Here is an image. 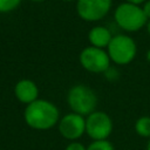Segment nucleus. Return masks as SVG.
Masks as SVG:
<instances>
[{"mask_svg":"<svg viewBox=\"0 0 150 150\" xmlns=\"http://www.w3.org/2000/svg\"><path fill=\"white\" fill-rule=\"evenodd\" d=\"M60 118L59 108L46 98H38L33 103L26 105L23 110V120L26 124L39 131H46L54 128L57 125Z\"/></svg>","mask_w":150,"mask_h":150,"instance_id":"f257e3e1","label":"nucleus"},{"mask_svg":"<svg viewBox=\"0 0 150 150\" xmlns=\"http://www.w3.org/2000/svg\"><path fill=\"white\" fill-rule=\"evenodd\" d=\"M67 103L73 112L86 117L96 110L98 98L89 86L79 83L69 88L67 93Z\"/></svg>","mask_w":150,"mask_h":150,"instance_id":"f03ea898","label":"nucleus"},{"mask_svg":"<svg viewBox=\"0 0 150 150\" xmlns=\"http://www.w3.org/2000/svg\"><path fill=\"white\" fill-rule=\"evenodd\" d=\"M114 20L122 30L128 33L141 30L143 27L146 26L148 22L142 6L129 4L125 1L121 2L116 7L114 12Z\"/></svg>","mask_w":150,"mask_h":150,"instance_id":"7ed1b4c3","label":"nucleus"},{"mask_svg":"<svg viewBox=\"0 0 150 150\" xmlns=\"http://www.w3.org/2000/svg\"><path fill=\"white\" fill-rule=\"evenodd\" d=\"M110 61L117 66H127L131 63L137 55V45L128 34L114 35L107 47Z\"/></svg>","mask_w":150,"mask_h":150,"instance_id":"20e7f679","label":"nucleus"},{"mask_svg":"<svg viewBox=\"0 0 150 150\" xmlns=\"http://www.w3.org/2000/svg\"><path fill=\"white\" fill-rule=\"evenodd\" d=\"M79 61L83 69L93 74H104L111 63L105 49L93 46H87L80 52Z\"/></svg>","mask_w":150,"mask_h":150,"instance_id":"39448f33","label":"nucleus"},{"mask_svg":"<svg viewBox=\"0 0 150 150\" xmlns=\"http://www.w3.org/2000/svg\"><path fill=\"white\" fill-rule=\"evenodd\" d=\"M114 129L111 117L102 110H95L86 116V134L93 141L108 139Z\"/></svg>","mask_w":150,"mask_h":150,"instance_id":"423d86ee","label":"nucleus"},{"mask_svg":"<svg viewBox=\"0 0 150 150\" xmlns=\"http://www.w3.org/2000/svg\"><path fill=\"white\" fill-rule=\"evenodd\" d=\"M112 0H76V13L87 22H96L110 12Z\"/></svg>","mask_w":150,"mask_h":150,"instance_id":"0eeeda50","label":"nucleus"},{"mask_svg":"<svg viewBox=\"0 0 150 150\" xmlns=\"http://www.w3.org/2000/svg\"><path fill=\"white\" fill-rule=\"evenodd\" d=\"M57 129L64 139H68L69 142L79 141V138L86 134V117L70 111L61 116L57 123Z\"/></svg>","mask_w":150,"mask_h":150,"instance_id":"6e6552de","label":"nucleus"},{"mask_svg":"<svg viewBox=\"0 0 150 150\" xmlns=\"http://www.w3.org/2000/svg\"><path fill=\"white\" fill-rule=\"evenodd\" d=\"M14 96L22 104H30L39 97V87L30 79H21L14 86Z\"/></svg>","mask_w":150,"mask_h":150,"instance_id":"1a4fd4ad","label":"nucleus"},{"mask_svg":"<svg viewBox=\"0 0 150 150\" xmlns=\"http://www.w3.org/2000/svg\"><path fill=\"white\" fill-rule=\"evenodd\" d=\"M112 36L114 35L111 34V32L108 27L96 25V26L91 27L88 32V41L90 43L89 46L107 49V47L110 43Z\"/></svg>","mask_w":150,"mask_h":150,"instance_id":"9d476101","label":"nucleus"},{"mask_svg":"<svg viewBox=\"0 0 150 150\" xmlns=\"http://www.w3.org/2000/svg\"><path fill=\"white\" fill-rule=\"evenodd\" d=\"M135 131L139 137L150 138V116H141L135 122Z\"/></svg>","mask_w":150,"mask_h":150,"instance_id":"9b49d317","label":"nucleus"},{"mask_svg":"<svg viewBox=\"0 0 150 150\" xmlns=\"http://www.w3.org/2000/svg\"><path fill=\"white\" fill-rule=\"evenodd\" d=\"M87 150H115V146L109 139H102V141H93L87 146Z\"/></svg>","mask_w":150,"mask_h":150,"instance_id":"f8f14e48","label":"nucleus"},{"mask_svg":"<svg viewBox=\"0 0 150 150\" xmlns=\"http://www.w3.org/2000/svg\"><path fill=\"white\" fill-rule=\"evenodd\" d=\"M22 0H0V13H11L15 11Z\"/></svg>","mask_w":150,"mask_h":150,"instance_id":"ddd939ff","label":"nucleus"},{"mask_svg":"<svg viewBox=\"0 0 150 150\" xmlns=\"http://www.w3.org/2000/svg\"><path fill=\"white\" fill-rule=\"evenodd\" d=\"M64 150H87V146L79 141H74V142H69V144L66 146Z\"/></svg>","mask_w":150,"mask_h":150,"instance_id":"4468645a","label":"nucleus"},{"mask_svg":"<svg viewBox=\"0 0 150 150\" xmlns=\"http://www.w3.org/2000/svg\"><path fill=\"white\" fill-rule=\"evenodd\" d=\"M142 9L146 16L148 20H150V0H146L143 5H142Z\"/></svg>","mask_w":150,"mask_h":150,"instance_id":"2eb2a0df","label":"nucleus"},{"mask_svg":"<svg viewBox=\"0 0 150 150\" xmlns=\"http://www.w3.org/2000/svg\"><path fill=\"white\" fill-rule=\"evenodd\" d=\"M125 2H129V4H134V5H138V6H142L146 0H124Z\"/></svg>","mask_w":150,"mask_h":150,"instance_id":"dca6fc26","label":"nucleus"},{"mask_svg":"<svg viewBox=\"0 0 150 150\" xmlns=\"http://www.w3.org/2000/svg\"><path fill=\"white\" fill-rule=\"evenodd\" d=\"M146 32L149 33V35H150V20H148V22H146Z\"/></svg>","mask_w":150,"mask_h":150,"instance_id":"f3484780","label":"nucleus"},{"mask_svg":"<svg viewBox=\"0 0 150 150\" xmlns=\"http://www.w3.org/2000/svg\"><path fill=\"white\" fill-rule=\"evenodd\" d=\"M146 60H148V61L150 62V49H149V50L146 52Z\"/></svg>","mask_w":150,"mask_h":150,"instance_id":"a211bd4d","label":"nucleus"},{"mask_svg":"<svg viewBox=\"0 0 150 150\" xmlns=\"http://www.w3.org/2000/svg\"><path fill=\"white\" fill-rule=\"evenodd\" d=\"M146 150H150V138L148 139V144H146Z\"/></svg>","mask_w":150,"mask_h":150,"instance_id":"6ab92c4d","label":"nucleus"},{"mask_svg":"<svg viewBox=\"0 0 150 150\" xmlns=\"http://www.w3.org/2000/svg\"><path fill=\"white\" fill-rule=\"evenodd\" d=\"M33 2H42V1H46V0H30Z\"/></svg>","mask_w":150,"mask_h":150,"instance_id":"aec40b11","label":"nucleus"},{"mask_svg":"<svg viewBox=\"0 0 150 150\" xmlns=\"http://www.w3.org/2000/svg\"><path fill=\"white\" fill-rule=\"evenodd\" d=\"M61 1H74V0H61Z\"/></svg>","mask_w":150,"mask_h":150,"instance_id":"412c9836","label":"nucleus"}]
</instances>
